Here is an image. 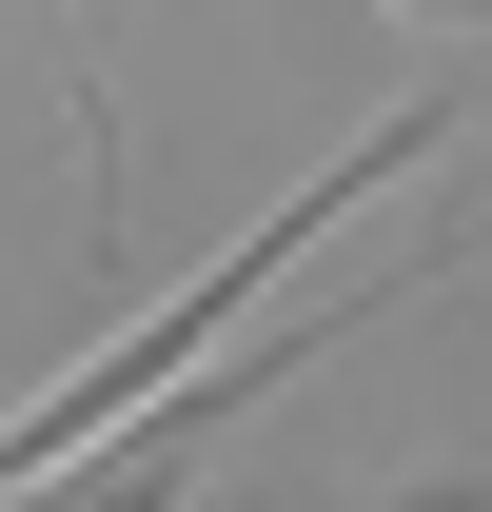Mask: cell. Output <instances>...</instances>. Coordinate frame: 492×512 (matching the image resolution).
Instances as JSON below:
<instances>
[{
    "instance_id": "2",
    "label": "cell",
    "mask_w": 492,
    "mask_h": 512,
    "mask_svg": "<svg viewBox=\"0 0 492 512\" xmlns=\"http://www.w3.org/2000/svg\"><path fill=\"white\" fill-rule=\"evenodd\" d=\"M414 20H473V40H492V0H414Z\"/></svg>"
},
{
    "instance_id": "1",
    "label": "cell",
    "mask_w": 492,
    "mask_h": 512,
    "mask_svg": "<svg viewBox=\"0 0 492 512\" xmlns=\"http://www.w3.org/2000/svg\"><path fill=\"white\" fill-rule=\"evenodd\" d=\"M433 138H453V99H394V119H374L355 158H315V178L276 197V217H256V237L217 256V276H178V296H158V316H138L119 355H79V375L40 394V414H20V434H0V493H40V473H79V453L119 434V414H138V394H158V375H197V355H217V335H237L256 296H276V276H296V256L335 237V217H355V197H394V178H414Z\"/></svg>"
}]
</instances>
